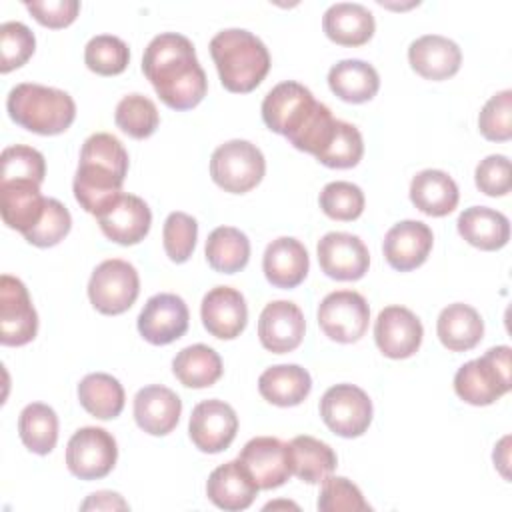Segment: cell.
<instances>
[{
    "instance_id": "42",
    "label": "cell",
    "mask_w": 512,
    "mask_h": 512,
    "mask_svg": "<svg viewBox=\"0 0 512 512\" xmlns=\"http://www.w3.org/2000/svg\"><path fill=\"white\" fill-rule=\"evenodd\" d=\"M196 238H198V224L190 214L186 212L168 214L162 228V242H164L166 256L172 262L176 264L186 262L196 248Z\"/></svg>"
},
{
    "instance_id": "19",
    "label": "cell",
    "mask_w": 512,
    "mask_h": 512,
    "mask_svg": "<svg viewBox=\"0 0 512 512\" xmlns=\"http://www.w3.org/2000/svg\"><path fill=\"white\" fill-rule=\"evenodd\" d=\"M306 322L302 310L288 300H274L264 306L258 318L260 344L274 354H286L300 346Z\"/></svg>"
},
{
    "instance_id": "43",
    "label": "cell",
    "mask_w": 512,
    "mask_h": 512,
    "mask_svg": "<svg viewBox=\"0 0 512 512\" xmlns=\"http://www.w3.org/2000/svg\"><path fill=\"white\" fill-rule=\"evenodd\" d=\"M36 40L32 30L22 22H4L0 26V72L8 74L20 68L34 54Z\"/></svg>"
},
{
    "instance_id": "7",
    "label": "cell",
    "mask_w": 512,
    "mask_h": 512,
    "mask_svg": "<svg viewBox=\"0 0 512 512\" xmlns=\"http://www.w3.org/2000/svg\"><path fill=\"white\" fill-rule=\"evenodd\" d=\"M264 172V154L248 140H228L220 144L210 158L212 180L230 194H244L252 190L260 184Z\"/></svg>"
},
{
    "instance_id": "25",
    "label": "cell",
    "mask_w": 512,
    "mask_h": 512,
    "mask_svg": "<svg viewBox=\"0 0 512 512\" xmlns=\"http://www.w3.org/2000/svg\"><path fill=\"white\" fill-rule=\"evenodd\" d=\"M258 490V484L238 458L214 468L206 482L210 502L228 512L246 510L254 502Z\"/></svg>"
},
{
    "instance_id": "4",
    "label": "cell",
    "mask_w": 512,
    "mask_h": 512,
    "mask_svg": "<svg viewBox=\"0 0 512 512\" xmlns=\"http://www.w3.org/2000/svg\"><path fill=\"white\" fill-rule=\"evenodd\" d=\"M210 54L228 92H252L270 70L266 44L244 28L220 30L210 40Z\"/></svg>"
},
{
    "instance_id": "10",
    "label": "cell",
    "mask_w": 512,
    "mask_h": 512,
    "mask_svg": "<svg viewBox=\"0 0 512 512\" xmlns=\"http://www.w3.org/2000/svg\"><path fill=\"white\" fill-rule=\"evenodd\" d=\"M118 458L114 436L98 426L76 430L66 446V466L80 480H98L112 472Z\"/></svg>"
},
{
    "instance_id": "47",
    "label": "cell",
    "mask_w": 512,
    "mask_h": 512,
    "mask_svg": "<svg viewBox=\"0 0 512 512\" xmlns=\"http://www.w3.org/2000/svg\"><path fill=\"white\" fill-rule=\"evenodd\" d=\"M70 226H72V216L68 208L60 200L48 198L42 218L30 232L24 234V238L38 248H50V246H56L60 240H64V236L70 232Z\"/></svg>"
},
{
    "instance_id": "38",
    "label": "cell",
    "mask_w": 512,
    "mask_h": 512,
    "mask_svg": "<svg viewBox=\"0 0 512 512\" xmlns=\"http://www.w3.org/2000/svg\"><path fill=\"white\" fill-rule=\"evenodd\" d=\"M114 122L130 138L142 140L154 134L160 122V114L156 104L148 96L128 94L118 102L114 112Z\"/></svg>"
},
{
    "instance_id": "17",
    "label": "cell",
    "mask_w": 512,
    "mask_h": 512,
    "mask_svg": "<svg viewBox=\"0 0 512 512\" xmlns=\"http://www.w3.org/2000/svg\"><path fill=\"white\" fill-rule=\"evenodd\" d=\"M238 460L260 490L278 488L292 476L288 444L274 436H256L248 440L240 450Z\"/></svg>"
},
{
    "instance_id": "6",
    "label": "cell",
    "mask_w": 512,
    "mask_h": 512,
    "mask_svg": "<svg viewBox=\"0 0 512 512\" xmlns=\"http://www.w3.org/2000/svg\"><path fill=\"white\" fill-rule=\"evenodd\" d=\"M510 346H494L480 358L462 364L454 392L472 406H488L510 390Z\"/></svg>"
},
{
    "instance_id": "40",
    "label": "cell",
    "mask_w": 512,
    "mask_h": 512,
    "mask_svg": "<svg viewBox=\"0 0 512 512\" xmlns=\"http://www.w3.org/2000/svg\"><path fill=\"white\" fill-rule=\"evenodd\" d=\"M86 66L100 76H116L126 70L130 50L124 40L112 34H98L88 40L84 48Z\"/></svg>"
},
{
    "instance_id": "46",
    "label": "cell",
    "mask_w": 512,
    "mask_h": 512,
    "mask_svg": "<svg viewBox=\"0 0 512 512\" xmlns=\"http://www.w3.org/2000/svg\"><path fill=\"white\" fill-rule=\"evenodd\" d=\"M480 134L492 142H506L512 138V90L494 94L480 110Z\"/></svg>"
},
{
    "instance_id": "5",
    "label": "cell",
    "mask_w": 512,
    "mask_h": 512,
    "mask_svg": "<svg viewBox=\"0 0 512 512\" xmlns=\"http://www.w3.org/2000/svg\"><path fill=\"white\" fill-rule=\"evenodd\" d=\"M6 110L18 126L42 136L62 134L76 118V104L68 92L34 82L16 84L8 92Z\"/></svg>"
},
{
    "instance_id": "45",
    "label": "cell",
    "mask_w": 512,
    "mask_h": 512,
    "mask_svg": "<svg viewBox=\"0 0 512 512\" xmlns=\"http://www.w3.org/2000/svg\"><path fill=\"white\" fill-rule=\"evenodd\" d=\"M0 160H2L0 180H32L36 184L44 182L46 162L36 148L14 144L2 150Z\"/></svg>"
},
{
    "instance_id": "31",
    "label": "cell",
    "mask_w": 512,
    "mask_h": 512,
    "mask_svg": "<svg viewBox=\"0 0 512 512\" xmlns=\"http://www.w3.org/2000/svg\"><path fill=\"white\" fill-rule=\"evenodd\" d=\"M440 342L452 352L472 350L484 336V320L476 308L464 302L448 304L436 322Z\"/></svg>"
},
{
    "instance_id": "22",
    "label": "cell",
    "mask_w": 512,
    "mask_h": 512,
    "mask_svg": "<svg viewBox=\"0 0 512 512\" xmlns=\"http://www.w3.org/2000/svg\"><path fill=\"white\" fill-rule=\"evenodd\" d=\"M182 414V400L178 394L162 384H150L134 396V420L146 434H170Z\"/></svg>"
},
{
    "instance_id": "48",
    "label": "cell",
    "mask_w": 512,
    "mask_h": 512,
    "mask_svg": "<svg viewBox=\"0 0 512 512\" xmlns=\"http://www.w3.org/2000/svg\"><path fill=\"white\" fill-rule=\"evenodd\" d=\"M474 180L486 196H506L510 192V160L504 154H490L476 166Z\"/></svg>"
},
{
    "instance_id": "29",
    "label": "cell",
    "mask_w": 512,
    "mask_h": 512,
    "mask_svg": "<svg viewBox=\"0 0 512 512\" xmlns=\"http://www.w3.org/2000/svg\"><path fill=\"white\" fill-rule=\"evenodd\" d=\"M458 186L444 170L426 168L418 172L410 182L412 204L434 218L450 214L458 206Z\"/></svg>"
},
{
    "instance_id": "24",
    "label": "cell",
    "mask_w": 512,
    "mask_h": 512,
    "mask_svg": "<svg viewBox=\"0 0 512 512\" xmlns=\"http://www.w3.org/2000/svg\"><path fill=\"white\" fill-rule=\"evenodd\" d=\"M408 62L426 80H446L460 70V46L440 34H424L408 46Z\"/></svg>"
},
{
    "instance_id": "37",
    "label": "cell",
    "mask_w": 512,
    "mask_h": 512,
    "mask_svg": "<svg viewBox=\"0 0 512 512\" xmlns=\"http://www.w3.org/2000/svg\"><path fill=\"white\" fill-rule=\"evenodd\" d=\"M18 434L22 444L34 454H50L58 440V416L42 402L28 404L18 418Z\"/></svg>"
},
{
    "instance_id": "36",
    "label": "cell",
    "mask_w": 512,
    "mask_h": 512,
    "mask_svg": "<svg viewBox=\"0 0 512 512\" xmlns=\"http://www.w3.org/2000/svg\"><path fill=\"white\" fill-rule=\"evenodd\" d=\"M204 254L210 268L222 274H234L250 260V240L234 226H218L208 234Z\"/></svg>"
},
{
    "instance_id": "18",
    "label": "cell",
    "mask_w": 512,
    "mask_h": 512,
    "mask_svg": "<svg viewBox=\"0 0 512 512\" xmlns=\"http://www.w3.org/2000/svg\"><path fill=\"white\" fill-rule=\"evenodd\" d=\"M96 218L104 236L122 246H132L142 242L152 224V212L148 204L140 196L126 194V192H122Z\"/></svg>"
},
{
    "instance_id": "52",
    "label": "cell",
    "mask_w": 512,
    "mask_h": 512,
    "mask_svg": "<svg viewBox=\"0 0 512 512\" xmlns=\"http://www.w3.org/2000/svg\"><path fill=\"white\" fill-rule=\"evenodd\" d=\"M278 506H288V508H294V510H298V506H296V504H292V502H270V504H266V506H264V510H270V508H278Z\"/></svg>"
},
{
    "instance_id": "27",
    "label": "cell",
    "mask_w": 512,
    "mask_h": 512,
    "mask_svg": "<svg viewBox=\"0 0 512 512\" xmlns=\"http://www.w3.org/2000/svg\"><path fill=\"white\" fill-rule=\"evenodd\" d=\"M324 34L340 46H362L366 44L376 28L374 14L356 2H336L322 18Z\"/></svg>"
},
{
    "instance_id": "44",
    "label": "cell",
    "mask_w": 512,
    "mask_h": 512,
    "mask_svg": "<svg viewBox=\"0 0 512 512\" xmlns=\"http://www.w3.org/2000/svg\"><path fill=\"white\" fill-rule=\"evenodd\" d=\"M320 512H366L372 510L360 488L344 476H326L318 496Z\"/></svg>"
},
{
    "instance_id": "3",
    "label": "cell",
    "mask_w": 512,
    "mask_h": 512,
    "mask_svg": "<svg viewBox=\"0 0 512 512\" xmlns=\"http://www.w3.org/2000/svg\"><path fill=\"white\" fill-rule=\"evenodd\" d=\"M126 172L128 152L116 136L108 132L88 136L82 144L72 184L78 204L98 216L122 194Z\"/></svg>"
},
{
    "instance_id": "23",
    "label": "cell",
    "mask_w": 512,
    "mask_h": 512,
    "mask_svg": "<svg viewBox=\"0 0 512 512\" xmlns=\"http://www.w3.org/2000/svg\"><path fill=\"white\" fill-rule=\"evenodd\" d=\"M46 200L40 184L32 180H0V212L8 228L22 236L30 232L44 214Z\"/></svg>"
},
{
    "instance_id": "39",
    "label": "cell",
    "mask_w": 512,
    "mask_h": 512,
    "mask_svg": "<svg viewBox=\"0 0 512 512\" xmlns=\"http://www.w3.org/2000/svg\"><path fill=\"white\" fill-rule=\"evenodd\" d=\"M362 154L364 140L360 130L354 124L336 118L328 144L314 158L328 168H352L362 160Z\"/></svg>"
},
{
    "instance_id": "50",
    "label": "cell",
    "mask_w": 512,
    "mask_h": 512,
    "mask_svg": "<svg viewBox=\"0 0 512 512\" xmlns=\"http://www.w3.org/2000/svg\"><path fill=\"white\" fill-rule=\"evenodd\" d=\"M82 510H128V502L118 494L110 490H100L90 494L82 504Z\"/></svg>"
},
{
    "instance_id": "35",
    "label": "cell",
    "mask_w": 512,
    "mask_h": 512,
    "mask_svg": "<svg viewBox=\"0 0 512 512\" xmlns=\"http://www.w3.org/2000/svg\"><path fill=\"white\" fill-rule=\"evenodd\" d=\"M78 400L94 418L112 420L124 408V388L112 374L92 372L80 380Z\"/></svg>"
},
{
    "instance_id": "12",
    "label": "cell",
    "mask_w": 512,
    "mask_h": 512,
    "mask_svg": "<svg viewBox=\"0 0 512 512\" xmlns=\"http://www.w3.org/2000/svg\"><path fill=\"white\" fill-rule=\"evenodd\" d=\"M38 332V314L22 280L2 274L0 278V342L24 346Z\"/></svg>"
},
{
    "instance_id": "26",
    "label": "cell",
    "mask_w": 512,
    "mask_h": 512,
    "mask_svg": "<svg viewBox=\"0 0 512 512\" xmlns=\"http://www.w3.org/2000/svg\"><path fill=\"white\" fill-rule=\"evenodd\" d=\"M310 268V258L304 244L292 236L272 240L262 256L266 280L276 288H296L304 282Z\"/></svg>"
},
{
    "instance_id": "14",
    "label": "cell",
    "mask_w": 512,
    "mask_h": 512,
    "mask_svg": "<svg viewBox=\"0 0 512 512\" xmlns=\"http://www.w3.org/2000/svg\"><path fill=\"white\" fill-rule=\"evenodd\" d=\"M188 306L178 294L160 292L146 300L144 308L138 314V332L140 336L154 344L164 346L188 330Z\"/></svg>"
},
{
    "instance_id": "28",
    "label": "cell",
    "mask_w": 512,
    "mask_h": 512,
    "mask_svg": "<svg viewBox=\"0 0 512 512\" xmlns=\"http://www.w3.org/2000/svg\"><path fill=\"white\" fill-rule=\"evenodd\" d=\"M458 234L472 246L492 252L510 240L508 218L488 206H470L458 216Z\"/></svg>"
},
{
    "instance_id": "15",
    "label": "cell",
    "mask_w": 512,
    "mask_h": 512,
    "mask_svg": "<svg viewBox=\"0 0 512 512\" xmlns=\"http://www.w3.org/2000/svg\"><path fill=\"white\" fill-rule=\"evenodd\" d=\"M318 264L328 278L360 280L370 266L366 244L348 232H328L316 246Z\"/></svg>"
},
{
    "instance_id": "51",
    "label": "cell",
    "mask_w": 512,
    "mask_h": 512,
    "mask_svg": "<svg viewBox=\"0 0 512 512\" xmlns=\"http://www.w3.org/2000/svg\"><path fill=\"white\" fill-rule=\"evenodd\" d=\"M508 442H510V436H504L500 440V444L496 446V450H494V464L500 468L504 478H508V470H506V466H508V448H506V444Z\"/></svg>"
},
{
    "instance_id": "33",
    "label": "cell",
    "mask_w": 512,
    "mask_h": 512,
    "mask_svg": "<svg viewBox=\"0 0 512 512\" xmlns=\"http://www.w3.org/2000/svg\"><path fill=\"white\" fill-rule=\"evenodd\" d=\"M288 458L292 474L308 484H320L336 468L334 450L326 442L308 434L296 436L288 442Z\"/></svg>"
},
{
    "instance_id": "2",
    "label": "cell",
    "mask_w": 512,
    "mask_h": 512,
    "mask_svg": "<svg viewBox=\"0 0 512 512\" xmlns=\"http://www.w3.org/2000/svg\"><path fill=\"white\" fill-rule=\"evenodd\" d=\"M264 124L282 134L294 148L316 156L330 140L336 118L300 82L276 84L262 100Z\"/></svg>"
},
{
    "instance_id": "30",
    "label": "cell",
    "mask_w": 512,
    "mask_h": 512,
    "mask_svg": "<svg viewBox=\"0 0 512 512\" xmlns=\"http://www.w3.org/2000/svg\"><path fill=\"white\" fill-rule=\"evenodd\" d=\"M312 390V378L298 364H278L266 368L258 378L260 396L274 406H298Z\"/></svg>"
},
{
    "instance_id": "16",
    "label": "cell",
    "mask_w": 512,
    "mask_h": 512,
    "mask_svg": "<svg viewBox=\"0 0 512 512\" xmlns=\"http://www.w3.org/2000/svg\"><path fill=\"white\" fill-rule=\"evenodd\" d=\"M424 328L420 318L404 306H386L374 322L378 350L394 360L410 358L422 344Z\"/></svg>"
},
{
    "instance_id": "41",
    "label": "cell",
    "mask_w": 512,
    "mask_h": 512,
    "mask_svg": "<svg viewBox=\"0 0 512 512\" xmlns=\"http://www.w3.org/2000/svg\"><path fill=\"white\" fill-rule=\"evenodd\" d=\"M318 202L328 218L350 222L356 220L364 210V192L352 182L336 180L322 188Z\"/></svg>"
},
{
    "instance_id": "34",
    "label": "cell",
    "mask_w": 512,
    "mask_h": 512,
    "mask_svg": "<svg viewBox=\"0 0 512 512\" xmlns=\"http://www.w3.org/2000/svg\"><path fill=\"white\" fill-rule=\"evenodd\" d=\"M172 372L186 388H208L222 376V358L206 344H192L174 356Z\"/></svg>"
},
{
    "instance_id": "32",
    "label": "cell",
    "mask_w": 512,
    "mask_h": 512,
    "mask_svg": "<svg viewBox=\"0 0 512 512\" xmlns=\"http://www.w3.org/2000/svg\"><path fill=\"white\" fill-rule=\"evenodd\" d=\"M328 86L340 100L362 104L376 96L380 88V76L372 64L358 58H348L336 62L330 68Z\"/></svg>"
},
{
    "instance_id": "49",
    "label": "cell",
    "mask_w": 512,
    "mask_h": 512,
    "mask_svg": "<svg viewBox=\"0 0 512 512\" xmlns=\"http://www.w3.org/2000/svg\"><path fill=\"white\" fill-rule=\"evenodd\" d=\"M24 6L42 26L48 28H64L72 24L80 12L78 0H34L24 2Z\"/></svg>"
},
{
    "instance_id": "9",
    "label": "cell",
    "mask_w": 512,
    "mask_h": 512,
    "mask_svg": "<svg viewBox=\"0 0 512 512\" xmlns=\"http://www.w3.org/2000/svg\"><path fill=\"white\" fill-rule=\"evenodd\" d=\"M370 322V306L356 290H336L322 298L318 306V324L322 332L336 342H358Z\"/></svg>"
},
{
    "instance_id": "8",
    "label": "cell",
    "mask_w": 512,
    "mask_h": 512,
    "mask_svg": "<svg viewBox=\"0 0 512 512\" xmlns=\"http://www.w3.org/2000/svg\"><path fill=\"white\" fill-rule=\"evenodd\" d=\"M140 278L136 268L120 258L100 262L88 282V298L100 314L126 312L138 298Z\"/></svg>"
},
{
    "instance_id": "11",
    "label": "cell",
    "mask_w": 512,
    "mask_h": 512,
    "mask_svg": "<svg viewBox=\"0 0 512 512\" xmlns=\"http://www.w3.org/2000/svg\"><path fill=\"white\" fill-rule=\"evenodd\" d=\"M324 424L342 438L362 436L372 422V400L354 384L330 386L320 398Z\"/></svg>"
},
{
    "instance_id": "21",
    "label": "cell",
    "mask_w": 512,
    "mask_h": 512,
    "mask_svg": "<svg viewBox=\"0 0 512 512\" xmlns=\"http://www.w3.org/2000/svg\"><path fill=\"white\" fill-rule=\"evenodd\" d=\"M434 234L428 224L420 220H402L394 224L384 236V258L398 270L408 272L422 266L432 250Z\"/></svg>"
},
{
    "instance_id": "13",
    "label": "cell",
    "mask_w": 512,
    "mask_h": 512,
    "mask_svg": "<svg viewBox=\"0 0 512 512\" xmlns=\"http://www.w3.org/2000/svg\"><path fill=\"white\" fill-rule=\"evenodd\" d=\"M238 432V416L230 404L218 398L202 400L192 408L188 434L194 446L206 454L226 450Z\"/></svg>"
},
{
    "instance_id": "20",
    "label": "cell",
    "mask_w": 512,
    "mask_h": 512,
    "mask_svg": "<svg viewBox=\"0 0 512 512\" xmlns=\"http://www.w3.org/2000/svg\"><path fill=\"white\" fill-rule=\"evenodd\" d=\"M200 318L212 336L220 340H232L246 328V300L242 292L232 286H216L204 294L200 304Z\"/></svg>"
},
{
    "instance_id": "1",
    "label": "cell",
    "mask_w": 512,
    "mask_h": 512,
    "mask_svg": "<svg viewBox=\"0 0 512 512\" xmlns=\"http://www.w3.org/2000/svg\"><path fill=\"white\" fill-rule=\"evenodd\" d=\"M142 72L160 100L174 110H190L208 92L206 74L196 58L194 44L178 32L154 36L142 56Z\"/></svg>"
}]
</instances>
